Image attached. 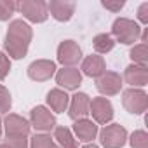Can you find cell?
I'll return each mask as SVG.
<instances>
[{
	"mask_svg": "<svg viewBox=\"0 0 148 148\" xmlns=\"http://www.w3.org/2000/svg\"><path fill=\"white\" fill-rule=\"evenodd\" d=\"M30 40H32V28L23 19L12 21L7 30V37H5V49L9 56L16 59L23 58L28 51Z\"/></svg>",
	"mask_w": 148,
	"mask_h": 148,
	"instance_id": "6da1fadb",
	"label": "cell"
},
{
	"mask_svg": "<svg viewBox=\"0 0 148 148\" xmlns=\"http://www.w3.org/2000/svg\"><path fill=\"white\" fill-rule=\"evenodd\" d=\"M112 33L122 44H134L141 37V28L138 26V23H134L131 19L119 18V19H115V23L112 26Z\"/></svg>",
	"mask_w": 148,
	"mask_h": 148,
	"instance_id": "7a4b0ae2",
	"label": "cell"
},
{
	"mask_svg": "<svg viewBox=\"0 0 148 148\" xmlns=\"http://www.w3.org/2000/svg\"><path fill=\"white\" fill-rule=\"evenodd\" d=\"M99 139H101V145L105 148H122L125 145L127 132L122 125L112 124V125H106L99 132Z\"/></svg>",
	"mask_w": 148,
	"mask_h": 148,
	"instance_id": "3957f363",
	"label": "cell"
},
{
	"mask_svg": "<svg viewBox=\"0 0 148 148\" xmlns=\"http://www.w3.org/2000/svg\"><path fill=\"white\" fill-rule=\"evenodd\" d=\"M18 9L23 12V16L33 23H42L47 19L49 11H47V4L40 2V0H25V2L18 4Z\"/></svg>",
	"mask_w": 148,
	"mask_h": 148,
	"instance_id": "277c9868",
	"label": "cell"
},
{
	"mask_svg": "<svg viewBox=\"0 0 148 148\" xmlns=\"http://www.w3.org/2000/svg\"><path fill=\"white\" fill-rule=\"evenodd\" d=\"M122 103L125 106L127 112L131 113H143L146 112V106H148V98L143 91H138V89H129L124 92V98H122Z\"/></svg>",
	"mask_w": 148,
	"mask_h": 148,
	"instance_id": "5b68a950",
	"label": "cell"
},
{
	"mask_svg": "<svg viewBox=\"0 0 148 148\" xmlns=\"http://www.w3.org/2000/svg\"><path fill=\"white\" fill-rule=\"evenodd\" d=\"M89 113H92V117L98 124H106L113 117V108L106 98H96L89 105Z\"/></svg>",
	"mask_w": 148,
	"mask_h": 148,
	"instance_id": "8992f818",
	"label": "cell"
},
{
	"mask_svg": "<svg viewBox=\"0 0 148 148\" xmlns=\"http://www.w3.org/2000/svg\"><path fill=\"white\" fill-rule=\"evenodd\" d=\"M80 58H82L80 47L73 40H64L58 47V61L63 63V64H70V66L71 64H77Z\"/></svg>",
	"mask_w": 148,
	"mask_h": 148,
	"instance_id": "52a82bcc",
	"label": "cell"
},
{
	"mask_svg": "<svg viewBox=\"0 0 148 148\" xmlns=\"http://www.w3.org/2000/svg\"><path fill=\"white\" fill-rule=\"evenodd\" d=\"M96 86H98L99 92H103L106 96H113V94H117L120 91L122 79H120V75H117V73H113V71H105L103 75L98 77Z\"/></svg>",
	"mask_w": 148,
	"mask_h": 148,
	"instance_id": "ba28073f",
	"label": "cell"
},
{
	"mask_svg": "<svg viewBox=\"0 0 148 148\" xmlns=\"http://www.w3.org/2000/svg\"><path fill=\"white\" fill-rule=\"evenodd\" d=\"M30 119H32V125H33L37 131H51V129H54V125H56L54 115H52L47 108H44V106L33 108Z\"/></svg>",
	"mask_w": 148,
	"mask_h": 148,
	"instance_id": "9c48e42d",
	"label": "cell"
},
{
	"mask_svg": "<svg viewBox=\"0 0 148 148\" xmlns=\"http://www.w3.org/2000/svg\"><path fill=\"white\" fill-rule=\"evenodd\" d=\"M54 71H56V64L52 61L40 59V61H35V63L30 64L28 75L33 80H47V79H51L54 75Z\"/></svg>",
	"mask_w": 148,
	"mask_h": 148,
	"instance_id": "30bf717a",
	"label": "cell"
},
{
	"mask_svg": "<svg viewBox=\"0 0 148 148\" xmlns=\"http://www.w3.org/2000/svg\"><path fill=\"white\" fill-rule=\"evenodd\" d=\"M89 105H91V99L87 94L84 92H77L75 96L71 98V105H70V117L73 120H80V119H86V115L89 113Z\"/></svg>",
	"mask_w": 148,
	"mask_h": 148,
	"instance_id": "8fae6325",
	"label": "cell"
},
{
	"mask_svg": "<svg viewBox=\"0 0 148 148\" xmlns=\"http://www.w3.org/2000/svg\"><path fill=\"white\" fill-rule=\"evenodd\" d=\"M56 80L64 89H77L82 82V75L77 68H63V70L58 71Z\"/></svg>",
	"mask_w": 148,
	"mask_h": 148,
	"instance_id": "7c38bea8",
	"label": "cell"
},
{
	"mask_svg": "<svg viewBox=\"0 0 148 148\" xmlns=\"http://www.w3.org/2000/svg\"><path fill=\"white\" fill-rule=\"evenodd\" d=\"M47 11L58 19V21H68L75 11V4L73 2H64V0H54V2L47 4Z\"/></svg>",
	"mask_w": 148,
	"mask_h": 148,
	"instance_id": "4fadbf2b",
	"label": "cell"
},
{
	"mask_svg": "<svg viewBox=\"0 0 148 148\" xmlns=\"http://www.w3.org/2000/svg\"><path fill=\"white\" fill-rule=\"evenodd\" d=\"M5 131H7V136H26L30 131V124L19 115H7Z\"/></svg>",
	"mask_w": 148,
	"mask_h": 148,
	"instance_id": "5bb4252c",
	"label": "cell"
},
{
	"mask_svg": "<svg viewBox=\"0 0 148 148\" xmlns=\"http://www.w3.org/2000/svg\"><path fill=\"white\" fill-rule=\"evenodd\" d=\"M124 79L131 86H146V82H148V70H146V66L131 64L129 68H125Z\"/></svg>",
	"mask_w": 148,
	"mask_h": 148,
	"instance_id": "9a60e30c",
	"label": "cell"
},
{
	"mask_svg": "<svg viewBox=\"0 0 148 148\" xmlns=\"http://www.w3.org/2000/svg\"><path fill=\"white\" fill-rule=\"evenodd\" d=\"M82 70L87 77H99L106 71V66H105V61L101 56H96V54H91L84 59L82 63Z\"/></svg>",
	"mask_w": 148,
	"mask_h": 148,
	"instance_id": "2e32d148",
	"label": "cell"
},
{
	"mask_svg": "<svg viewBox=\"0 0 148 148\" xmlns=\"http://www.w3.org/2000/svg\"><path fill=\"white\" fill-rule=\"evenodd\" d=\"M73 129H75V134L79 136L80 141H91L94 139V136L98 134V125L87 119H80L73 124Z\"/></svg>",
	"mask_w": 148,
	"mask_h": 148,
	"instance_id": "e0dca14e",
	"label": "cell"
},
{
	"mask_svg": "<svg viewBox=\"0 0 148 148\" xmlns=\"http://www.w3.org/2000/svg\"><path fill=\"white\" fill-rule=\"evenodd\" d=\"M47 103H49V106H51L54 112L61 113V112L66 110V106H68V103H70V98H68L66 92H63V91H59V89H52V91L47 94Z\"/></svg>",
	"mask_w": 148,
	"mask_h": 148,
	"instance_id": "ac0fdd59",
	"label": "cell"
},
{
	"mask_svg": "<svg viewBox=\"0 0 148 148\" xmlns=\"http://www.w3.org/2000/svg\"><path fill=\"white\" fill-rule=\"evenodd\" d=\"M54 139H58V143L63 148H79L77 139L71 136L70 129H66V127H56L54 129Z\"/></svg>",
	"mask_w": 148,
	"mask_h": 148,
	"instance_id": "d6986e66",
	"label": "cell"
},
{
	"mask_svg": "<svg viewBox=\"0 0 148 148\" xmlns=\"http://www.w3.org/2000/svg\"><path fill=\"white\" fill-rule=\"evenodd\" d=\"M92 45H94V49H96L98 52L105 54V52H110V51L113 49L115 42H113V38H112L108 33H99V35H96V37H94Z\"/></svg>",
	"mask_w": 148,
	"mask_h": 148,
	"instance_id": "ffe728a7",
	"label": "cell"
},
{
	"mask_svg": "<svg viewBox=\"0 0 148 148\" xmlns=\"http://www.w3.org/2000/svg\"><path fill=\"white\" fill-rule=\"evenodd\" d=\"M148 52H146V44L141 42L139 45H134L132 51H131V58L132 61H136L139 66H146V61H148Z\"/></svg>",
	"mask_w": 148,
	"mask_h": 148,
	"instance_id": "44dd1931",
	"label": "cell"
},
{
	"mask_svg": "<svg viewBox=\"0 0 148 148\" xmlns=\"http://www.w3.org/2000/svg\"><path fill=\"white\" fill-rule=\"evenodd\" d=\"M16 9H18L16 2H11V0H0V21L9 19L14 14Z\"/></svg>",
	"mask_w": 148,
	"mask_h": 148,
	"instance_id": "7402d4cb",
	"label": "cell"
},
{
	"mask_svg": "<svg viewBox=\"0 0 148 148\" xmlns=\"http://www.w3.org/2000/svg\"><path fill=\"white\" fill-rule=\"evenodd\" d=\"M32 148H58L56 143L47 134H37L32 139Z\"/></svg>",
	"mask_w": 148,
	"mask_h": 148,
	"instance_id": "603a6c76",
	"label": "cell"
},
{
	"mask_svg": "<svg viewBox=\"0 0 148 148\" xmlns=\"http://www.w3.org/2000/svg\"><path fill=\"white\" fill-rule=\"evenodd\" d=\"M131 146L132 148H148V136L145 131H136L131 136Z\"/></svg>",
	"mask_w": 148,
	"mask_h": 148,
	"instance_id": "cb8c5ba5",
	"label": "cell"
},
{
	"mask_svg": "<svg viewBox=\"0 0 148 148\" xmlns=\"http://www.w3.org/2000/svg\"><path fill=\"white\" fill-rule=\"evenodd\" d=\"M4 145L7 148H28L26 136H7Z\"/></svg>",
	"mask_w": 148,
	"mask_h": 148,
	"instance_id": "d4e9b609",
	"label": "cell"
},
{
	"mask_svg": "<svg viewBox=\"0 0 148 148\" xmlns=\"http://www.w3.org/2000/svg\"><path fill=\"white\" fill-rule=\"evenodd\" d=\"M11 105H12V101H11L9 91L4 86H0V112H2V113L9 112L11 110Z\"/></svg>",
	"mask_w": 148,
	"mask_h": 148,
	"instance_id": "484cf974",
	"label": "cell"
},
{
	"mask_svg": "<svg viewBox=\"0 0 148 148\" xmlns=\"http://www.w3.org/2000/svg\"><path fill=\"white\" fill-rule=\"evenodd\" d=\"M9 70H11V63L7 59V56L0 52V79H5V75L9 73Z\"/></svg>",
	"mask_w": 148,
	"mask_h": 148,
	"instance_id": "4316f807",
	"label": "cell"
},
{
	"mask_svg": "<svg viewBox=\"0 0 148 148\" xmlns=\"http://www.w3.org/2000/svg\"><path fill=\"white\" fill-rule=\"evenodd\" d=\"M103 7H106V9H110V11H113V12H117V11H120L122 7H124V2L122 0H119V2H103Z\"/></svg>",
	"mask_w": 148,
	"mask_h": 148,
	"instance_id": "83f0119b",
	"label": "cell"
},
{
	"mask_svg": "<svg viewBox=\"0 0 148 148\" xmlns=\"http://www.w3.org/2000/svg\"><path fill=\"white\" fill-rule=\"evenodd\" d=\"M139 19H141V23H148V4L145 2L141 7H139Z\"/></svg>",
	"mask_w": 148,
	"mask_h": 148,
	"instance_id": "f1b7e54d",
	"label": "cell"
},
{
	"mask_svg": "<svg viewBox=\"0 0 148 148\" xmlns=\"http://www.w3.org/2000/svg\"><path fill=\"white\" fill-rule=\"evenodd\" d=\"M84 148H98V146H96V145H86Z\"/></svg>",
	"mask_w": 148,
	"mask_h": 148,
	"instance_id": "f546056e",
	"label": "cell"
},
{
	"mask_svg": "<svg viewBox=\"0 0 148 148\" xmlns=\"http://www.w3.org/2000/svg\"><path fill=\"white\" fill-rule=\"evenodd\" d=\"M0 136H2V124H0Z\"/></svg>",
	"mask_w": 148,
	"mask_h": 148,
	"instance_id": "4dcf8cb0",
	"label": "cell"
},
{
	"mask_svg": "<svg viewBox=\"0 0 148 148\" xmlns=\"http://www.w3.org/2000/svg\"><path fill=\"white\" fill-rule=\"evenodd\" d=\"M0 148H7V146H5V145H0Z\"/></svg>",
	"mask_w": 148,
	"mask_h": 148,
	"instance_id": "1f68e13d",
	"label": "cell"
}]
</instances>
